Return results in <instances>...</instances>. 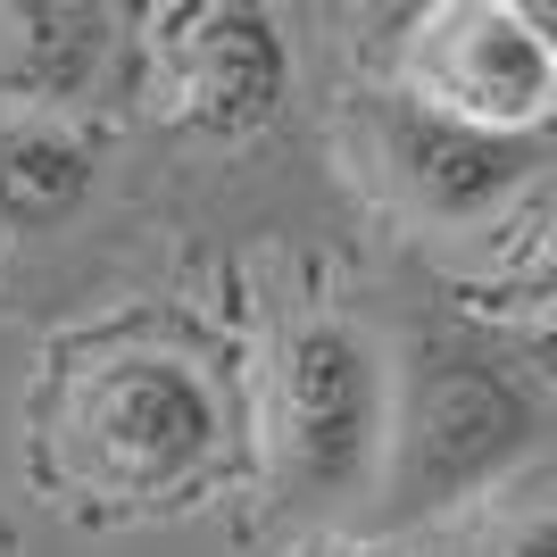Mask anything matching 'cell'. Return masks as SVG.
Returning <instances> with one entry per match:
<instances>
[{
  "instance_id": "cell-1",
  "label": "cell",
  "mask_w": 557,
  "mask_h": 557,
  "mask_svg": "<svg viewBox=\"0 0 557 557\" xmlns=\"http://www.w3.org/2000/svg\"><path fill=\"white\" fill-rule=\"evenodd\" d=\"M242 433L250 399L225 349L166 317L75 333L34 383V474L92 516L191 508L242 474Z\"/></svg>"
},
{
  "instance_id": "cell-2",
  "label": "cell",
  "mask_w": 557,
  "mask_h": 557,
  "mask_svg": "<svg viewBox=\"0 0 557 557\" xmlns=\"http://www.w3.org/2000/svg\"><path fill=\"white\" fill-rule=\"evenodd\" d=\"M549 449V392L524 349L474 325H424L392 383V433L374 474V524L408 533L474 499H499Z\"/></svg>"
},
{
  "instance_id": "cell-3",
  "label": "cell",
  "mask_w": 557,
  "mask_h": 557,
  "mask_svg": "<svg viewBox=\"0 0 557 557\" xmlns=\"http://www.w3.org/2000/svg\"><path fill=\"white\" fill-rule=\"evenodd\" d=\"M392 433V374L342 308H292L258 374V474L275 516H333L367 499Z\"/></svg>"
},
{
  "instance_id": "cell-4",
  "label": "cell",
  "mask_w": 557,
  "mask_h": 557,
  "mask_svg": "<svg viewBox=\"0 0 557 557\" xmlns=\"http://www.w3.org/2000/svg\"><path fill=\"white\" fill-rule=\"evenodd\" d=\"M349 159L408 225H491L516 191L557 159V134H499V125H466L433 100L367 84L349 92Z\"/></svg>"
},
{
  "instance_id": "cell-5",
  "label": "cell",
  "mask_w": 557,
  "mask_h": 557,
  "mask_svg": "<svg viewBox=\"0 0 557 557\" xmlns=\"http://www.w3.org/2000/svg\"><path fill=\"white\" fill-rule=\"evenodd\" d=\"M399 92L433 100L466 125L541 134L557 109V59L533 34L524 0H449L417 17L399 50Z\"/></svg>"
},
{
  "instance_id": "cell-6",
  "label": "cell",
  "mask_w": 557,
  "mask_h": 557,
  "mask_svg": "<svg viewBox=\"0 0 557 557\" xmlns=\"http://www.w3.org/2000/svg\"><path fill=\"white\" fill-rule=\"evenodd\" d=\"M150 50V100L191 134H258L283 100V34L267 9H175Z\"/></svg>"
},
{
  "instance_id": "cell-7",
  "label": "cell",
  "mask_w": 557,
  "mask_h": 557,
  "mask_svg": "<svg viewBox=\"0 0 557 557\" xmlns=\"http://www.w3.org/2000/svg\"><path fill=\"white\" fill-rule=\"evenodd\" d=\"M125 59V17L116 9H67V0H17L0 9V109L67 116L109 92Z\"/></svg>"
},
{
  "instance_id": "cell-8",
  "label": "cell",
  "mask_w": 557,
  "mask_h": 557,
  "mask_svg": "<svg viewBox=\"0 0 557 557\" xmlns=\"http://www.w3.org/2000/svg\"><path fill=\"white\" fill-rule=\"evenodd\" d=\"M92 134H75L67 116H25L0 109V233H50L67 225L92 191Z\"/></svg>"
},
{
  "instance_id": "cell-9",
  "label": "cell",
  "mask_w": 557,
  "mask_h": 557,
  "mask_svg": "<svg viewBox=\"0 0 557 557\" xmlns=\"http://www.w3.org/2000/svg\"><path fill=\"white\" fill-rule=\"evenodd\" d=\"M466 557H557V491L516 499V508H491L466 533Z\"/></svg>"
},
{
  "instance_id": "cell-10",
  "label": "cell",
  "mask_w": 557,
  "mask_h": 557,
  "mask_svg": "<svg viewBox=\"0 0 557 557\" xmlns=\"http://www.w3.org/2000/svg\"><path fill=\"white\" fill-rule=\"evenodd\" d=\"M483 308H491V317H508V325H533V333H549V342H557V242H549V250H533L516 275L491 283Z\"/></svg>"
},
{
  "instance_id": "cell-11",
  "label": "cell",
  "mask_w": 557,
  "mask_h": 557,
  "mask_svg": "<svg viewBox=\"0 0 557 557\" xmlns=\"http://www.w3.org/2000/svg\"><path fill=\"white\" fill-rule=\"evenodd\" d=\"M317 557H408L399 541H333V549H317Z\"/></svg>"
},
{
  "instance_id": "cell-12",
  "label": "cell",
  "mask_w": 557,
  "mask_h": 557,
  "mask_svg": "<svg viewBox=\"0 0 557 557\" xmlns=\"http://www.w3.org/2000/svg\"><path fill=\"white\" fill-rule=\"evenodd\" d=\"M524 17H533V34L549 42V59H557V0H524Z\"/></svg>"
},
{
  "instance_id": "cell-13",
  "label": "cell",
  "mask_w": 557,
  "mask_h": 557,
  "mask_svg": "<svg viewBox=\"0 0 557 557\" xmlns=\"http://www.w3.org/2000/svg\"><path fill=\"white\" fill-rule=\"evenodd\" d=\"M524 358H533V367L557 383V342H549V333H533V342H524Z\"/></svg>"
}]
</instances>
